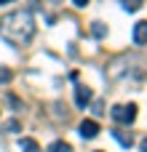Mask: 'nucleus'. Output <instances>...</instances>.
<instances>
[{
	"label": "nucleus",
	"mask_w": 147,
	"mask_h": 152,
	"mask_svg": "<svg viewBox=\"0 0 147 152\" xmlns=\"http://www.w3.org/2000/svg\"><path fill=\"white\" fill-rule=\"evenodd\" d=\"M72 3H75V5H78V8H86V5H88V3H91V0H72Z\"/></svg>",
	"instance_id": "ddd939ff"
},
{
	"label": "nucleus",
	"mask_w": 147,
	"mask_h": 152,
	"mask_svg": "<svg viewBox=\"0 0 147 152\" xmlns=\"http://www.w3.org/2000/svg\"><path fill=\"white\" fill-rule=\"evenodd\" d=\"M142 3H145V0H121V5H123V8L129 11V13L139 11V8H142Z\"/></svg>",
	"instance_id": "6e6552de"
},
{
	"label": "nucleus",
	"mask_w": 147,
	"mask_h": 152,
	"mask_svg": "<svg viewBox=\"0 0 147 152\" xmlns=\"http://www.w3.org/2000/svg\"><path fill=\"white\" fill-rule=\"evenodd\" d=\"M0 37L16 48L29 45L35 37V19L29 11H11L0 19Z\"/></svg>",
	"instance_id": "f257e3e1"
},
{
	"label": "nucleus",
	"mask_w": 147,
	"mask_h": 152,
	"mask_svg": "<svg viewBox=\"0 0 147 152\" xmlns=\"http://www.w3.org/2000/svg\"><path fill=\"white\" fill-rule=\"evenodd\" d=\"M112 136H115V139H118V142H121L126 150L134 144V136H131V134H126V131H121V128H115V131H112Z\"/></svg>",
	"instance_id": "0eeeda50"
},
{
	"label": "nucleus",
	"mask_w": 147,
	"mask_h": 152,
	"mask_svg": "<svg viewBox=\"0 0 147 152\" xmlns=\"http://www.w3.org/2000/svg\"><path fill=\"white\" fill-rule=\"evenodd\" d=\"M48 152H72V147H70L67 142H62V139H59V142H54V144L48 147Z\"/></svg>",
	"instance_id": "1a4fd4ad"
},
{
	"label": "nucleus",
	"mask_w": 147,
	"mask_h": 152,
	"mask_svg": "<svg viewBox=\"0 0 147 152\" xmlns=\"http://www.w3.org/2000/svg\"><path fill=\"white\" fill-rule=\"evenodd\" d=\"M110 115H112L115 123H121V126H131V123L137 120V104H134V102H129V104H115V107L110 110Z\"/></svg>",
	"instance_id": "f03ea898"
},
{
	"label": "nucleus",
	"mask_w": 147,
	"mask_h": 152,
	"mask_svg": "<svg viewBox=\"0 0 147 152\" xmlns=\"http://www.w3.org/2000/svg\"><path fill=\"white\" fill-rule=\"evenodd\" d=\"M134 43L137 45H145L147 43V21H137L134 24Z\"/></svg>",
	"instance_id": "39448f33"
},
{
	"label": "nucleus",
	"mask_w": 147,
	"mask_h": 152,
	"mask_svg": "<svg viewBox=\"0 0 147 152\" xmlns=\"http://www.w3.org/2000/svg\"><path fill=\"white\" fill-rule=\"evenodd\" d=\"M78 131H80L83 139H96V136H99V123L88 118V120H83V123L78 126Z\"/></svg>",
	"instance_id": "7ed1b4c3"
},
{
	"label": "nucleus",
	"mask_w": 147,
	"mask_h": 152,
	"mask_svg": "<svg viewBox=\"0 0 147 152\" xmlns=\"http://www.w3.org/2000/svg\"><path fill=\"white\" fill-rule=\"evenodd\" d=\"M19 150H21V152H40V144H37L35 139L24 136V139H19Z\"/></svg>",
	"instance_id": "423d86ee"
},
{
	"label": "nucleus",
	"mask_w": 147,
	"mask_h": 152,
	"mask_svg": "<svg viewBox=\"0 0 147 152\" xmlns=\"http://www.w3.org/2000/svg\"><path fill=\"white\" fill-rule=\"evenodd\" d=\"M139 150H142V152H147V139H142V144H139Z\"/></svg>",
	"instance_id": "4468645a"
},
{
	"label": "nucleus",
	"mask_w": 147,
	"mask_h": 152,
	"mask_svg": "<svg viewBox=\"0 0 147 152\" xmlns=\"http://www.w3.org/2000/svg\"><path fill=\"white\" fill-rule=\"evenodd\" d=\"M91 99H94V94H91L88 86H75V104L78 107H86Z\"/></svg>",
	"instance_id": "20e7f679"
},
{
	"label": "nucleus",
	"mask_w": 147,
	"mask_h": 152,
	"mask_svg": "<svg viewBox=\"0 0 147 152\" xmlns=\"http://www.w3.org/2000/svg\"><path fill=\"white\" fill-rule=\"evenodd\" d=\"M96 152H102V150H96Z\"/></svg>",
	"instance_id": "dca6fc26"
},
{
	"label": "nucleus",
	"mask_w": 147,
	"mask_h": 152,
	"mask_svg": "<svg viewBox=\"0 0 147 152\" xmlns=\"http://www.w3.org/2000/svg\"><path fill=\"white\" fill-rule=\"evenodd\" d=\"M19 128H21V126H19V120H8V123L3 126V131H5V134H16Z\"/></svg>",
	"instance_id": "f8f14e48"
},
{
	"label": "nucleus",
	"mask_w": 147,
	"mask_h": 152,
	"mask_svg": "<svg viewBox=\"0 0 147 152\" xmlns=\"http://www.w3.org/2000/svg\"><path fill=\"white\" fill-rule=\"evenodd\" d=\"M5 3H13V0H0V5H5Z\"/></svg>",
	"instance_id": "2eb2a0df"
},
{
	"label": "nucleus",
	"mask_w": 147,
	"mask_h": 152,
	"mask_svg": "<svg viewBox=\"0 0 147 152\" xmlns=\"http://www.w3.org/2000/svg\"><path fill=\"white\" fill-rule=\"evenodd\" d=\"M91 32H94L96 37H104V35H107V27H104L102 21H94V27H91Z\"/></svg>",
	"instance_id": "9d476101"
},
{
	"label": "nucleus",
	"mask_w": 147,
	"mask_h": 152,
	"mask_svg": "<svg viewBox=\"0 0 147 152\" xmlns=\"http://www.w3.org/2000/svg\"><path fill=\"white\" fill-rule=\"evenodd\" d=\"M11 80H13V72H11L8 67H0V83L5 86V83H11Z\"/></svg>",
	"instance_id": "9b49d317"
}]
</instances>
